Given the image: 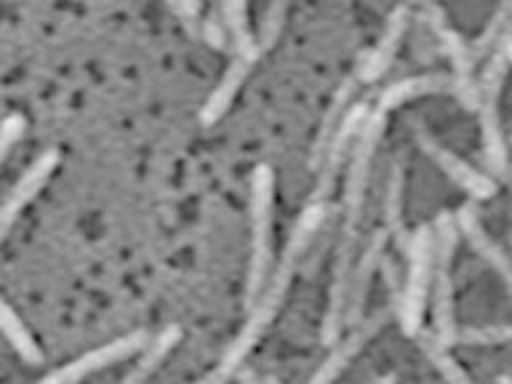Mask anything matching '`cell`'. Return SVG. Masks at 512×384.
I'll list each match as a JSON object with an SVG mask.
<instances>
[{"mask_svg":"<svg viewBox=\"0 0 512 384\" xmlns=\"http://www.w3.org/2000/svg\"><path fill=\"white\" fill-rule=\"evenodd\" d=\"M390 382V376H382V379H374V382H368V384H387Z\"/></svg>","mask_w":512,"mask_h":384,"instance_id":"836d02e7","label":"cell"},{"mask_svg":"<svg viewBox=\"0 0 512 384\" xmlns=\"http://www.w3.org/2000/svg\"><path fill=\"white\" fill-rule=\"evenodd\" d=\"M408 22H411V8L408 6H395L387 16V22H384V30L376 40V46L368 51L366 56H360L358 70L352 78L358 80V83H374L384 75V72L390 70L392 59L398 54L400 40L406 35Z\"/></svg>","mask_w":512,"mask_h":384,"instance_id":"4fadbf2b","label":"cell"},{"mask_svg":"<svg viewBox=\"0 0 512 384\" xmlns=\"http://www.w3.org/2000/svg\"><path fill=\"white\" fill-rule=\"evenodd\" d=\"M512 62V32H507L502 40H499V46L494 48V54L488 56V64L483 75L478 80L480 88V99L483 102H499V96H502L504 88V78H507V70H510Z\"/></svg>","mask_w":512,"mask_h":384,"instance_id":"cb8c5ba5","label":"cell"},{"mask_svg":"<svg viewBox=\"0 0 512 384\" xmlns=\"http://www.w3.org/2000/svg\"><path fill=\"white\" fill-rule=\"evenodd\" d=\"M422 19L435 32V38L440 40V46H443L448 62H451V75H448L451 78V91H454L464 110L478 112L483 99H480L478 75H475V59H472L470 43L448 24L446 11L435 6V3H424Z\"/></svg>","mask_w":512,"mask_h":384,"instance_id":"8992f818","label":"cell"},{"mask_svg":"<svg viewBox=\"0 0 512 384\" xmlns=\"http://www.w3.org/2000/svg\"><path fill=\"white\" fill-rule=\"evenodd\" d=\"M510 22H512V3L510 0H504L502 6L494 11V16H491V22L486 24V30L480 32L475 43H470L472 59H475V62L494 54V48L499 46V40L510 32Z\"/></svg>","mask_w":512,"mask_h":384,"instance_id":"4316f807","label":"cell"},{"mask_svg":"<svg viewBox=\"0 0 512 384\" xmlns=\"http://www.w3.org/2000/svg\"><path fill=\"white\" fill-rule=\"evenodd\" d=\"M454 224L456 232L470 240V246L475 248V254L483 256V262L491 264V267L499 272V278H502L504 283H510V256L504 254V248L488 235L483 222H480L478 211H475V206H470V203L459 206V211L454 214Z\"/></svg>","mask_w":512,"mask_h":384,"instance_id":"9a60e30c","label":"cell"},{"mask_svg":"<svg viewBox=\"0 0 512 384\" xmlns=\"http://www.w3.org/2000/svg\"><path fill=\"white\" fill-rule=\"evenodd\" d=\"M147 342H150L147 331H134V334L118 336V339H112V342L102 344V347H96V350L86 352V355H80V358L70 360V363H64L62 368H56V371H51V374L43 376L35 384H78L86 376L96 374V371H102L107 366H115L120 360H126L128 355L144 350Z\"/></svg>","mask_w":512,"mask_h":384,"instance_id":"52a82bcc","label":"cell"},{"mask_svg":"<svg viewBox=\"0 0 512 384\" xmlns=\"http://www.w3.org/2000/svg\"><path fill=\"white\" fill-rule=\"evenodd\" d=\"M326 216H328V203H310V206L304 208L302 214H299V219H296L294 230H291V235H288L283 256H288V259H294V262L299 264V259H302L307 246H310L312 238H315V232L320 230V224L326 222Z\"/></svg>","mask_w":512,"mask_h":384,"instance_id":"d4e9b609","label":"cell"},{"mask_svg":"<svg viewBox=\"0 0 512 384\" xmlns=\"http://www.w3.org/2000/svg\"><path fill=\"white\" fill-rule=\"evenodd\" d=\"M56 166H59V150H56V147H48V150L40 152L38 158L30 163V168L16 179V184L11 187L6 200L0 203V243H3V238L8 235V230L14 227V222L19 219V214H22L24 208L38 198V192L46 187V182L51 179Z\"/></svg>","mask_w":512,"mask_h":384,"instance_id":"30bf717a","label":"cell"},{"mask_svg":"<svg viewBox=\"0 0 512 384\" xmlns=\"http://www.w3.org/2000/svg\"><path fill=\"white\" fill-rule=\"evenodd\" d=\"M286 11V3H272V6L264 8L262 24H259V38H256L259 54L270 51V48L278 43L280 32H283V24H286Z\"/></svg>","mask_w":512,"mask_h":384,"instance_id":"83f0119b","label":"cell"},{"mask_svg":"<svg viewBox=\"0 0 512 384\" xmlns=\"http://www.w3.org/2000/svg\"><path fill=\"white\" fill-rule=\"evenodd\" d=\"M480 131H483V152H486L488 168L499 179L507 176V142H504L502 115L499 102H480Z\"/></svg>","mask_w":512,"mask_h":384,"instance_id":"ffe728a7","label":"cell"},{"mask_svg":"<svg viewBox=\"0 0 512 384\" xmlns=\"http://www.w3.org/2000/svg\"><path fill=\"white\" fill-rule=\"evenodd\" d=\"M219 8L224 30H227V43L232 48V56H256L259 59V48H256V38L251 32V22H248V6L243 0H227Z\"/></svg>","mask_w":512,"mask_h":384,"instance_id":"7402d4cb","label":"cell"},{"mask_svg":"<svg viewBox=\"0 0 512 384\" xmlns=\"http://www.w3.org/2000/svg\"><path fill=\"white\" fill-rule=\"evenodd\" d=\"M0 334L6 336L8 344L14 347L16 355L24 360V363H30V366H38L43 363V350L38 347V342L32 339V334L27 331L19 315L11 310V304L0 296Z\"/></svg>","mask_w":512,"mask_h":384,"instance_id":"603a6c76","label":"cell"},{"mask_svg":"<svg viewBox=\"0 0 512 384\" xmlns=\"http://www.w3.org/2000/svg\"><path fill=\"white\" fill-rule=\"evenodd\" d=\"M451 88V78L443 75V72H430V75H414V78L395 80L390 86H384L376 96L374 110L387 112L398 110L400 104L411 102V99H419V96L440 94V91H448Z\"/></svg>","mask_w":512,"mask_h":384,"instance_id":"e0dca14e","label":"cell"},{"mask_svg":"<svg viewBox=\"0 0 512 384\" xmlns=\"http://www.w3.org/2000/svg\"><path fill=\"white\" fill-rule=\"evenodd\" d=\"M262 384H283V382H278V379H272L270 376V379H262Z\"/></svg>","mask_w":512,"mask_h":384,"instance_id":"d590c367","label":"cell"},{"mask_svg":"<svg viewBox=\"0 0 512 384\" xmlns=\"http://www.w3.org/2000/svg\"><path fill=\"white\" fill-rule=\"evenodd\" d=\"M387 115L379 110L368 112L358 139L352 144L350 168H347V184H344V230H358L363 203H366L368 182H371V168H374L376 147L382 142Z\"/></svg>","mask_w":512,"mask_h":384,"instance_id":"5b68a950","label":"cell"},{"mask_svg":"<svg viewBox=\"0 0 512 384\" xmlns=\"http://www.w3.org/2000/svg\"><path fill=\"white\" fill-rule=\"evenodd\" d=\"M416 142L424 150V155H430L440 168H443V174L456 184V187H462L464 192H470V198L475 200H488L496 195V182L491 176H486L478 168H472L467 160H462L456 152H451L448 147L435 139L432 134H427L424 128L416 131Z\"/></svg>","mask_w":512,"mask_h":384,"instance_id":"8fae6325","label":"cell"},{"mask_svg":"<svg viewBox=\"0 0 512 384\" xmlns=\"http://www.w3.org/2000/svg\"><path fill=\"white\" fill-rule=\"evenodd\" d=\"M387 246V232L376 230L368 238L363 254L355 256L352 264V278H350V299H347V312H344V326H355L363 320V310H366L368 294H371V283L379 270V259Z\"/></svg>","mask_w":512,"mask_h":384,"instance_id":"5bb4252c","label":"cell"},{"mask_svg":"<svg viewBox=\"0 0 512 384\" xmlns=\"http://www.w3.org/2000/svg\"><path fill=\"white\" fill-rule=\"evenodd\" d=\"M510 326H467L456 328L454 344H472V347H488V344L510 342Z\"/></svg>","mask_w":512,"mask_h":384,"instance_id":"f1b7e54d","label":"cell"},{"mask_svg":"<svg viewBox=\"0 0 512 384\" xmlns=\"http://www.w3.org/2000/svg\"><path fill=\"white\" fill-rule=\"evenodd\" d=\"M355 248H358V230H342V240L336 248V262H334V280L328 288V307L326 318L320 323V342L331 344L336 339H342V326H344V312H347V299H350V278H352V264H355Z\"/></svg>","mask_w":512,"mask_h":384,"instance_id":"9c48e42d","label":"cell"},{"mask_svg":"<svg viewBox=\"0 0 512 384\" xmlns=\"http://www.w3.org/2000/svg\"><path fill=\"white\" fill-rule=\"evenodd\" d=\"M416 339H419V347H422V352L427 355V360L438 368V374L443 376L448 384H472V376L456 363L454 355L448 352V347H443V344L432 336V331H419Z\"/></svg>","mask_w":512,"mask_h":384,"instance_id":"484cf974","label":"cell"},{"mask_svg":"<svg viewBox=\"0 0 512 384\" xmlns=\"http://www.w3.org/2000/svg\"><path fill=\"white\" fill-rule=\"evenodd\" d=\"M408 272L400 288V299L395 304L400 328L406 336H416L422 331L424 304H427V288L432 280V230L430 224L416 227L408 238Z\"/></svg>","mask_w":512,"mask_h":384,"instance_id":"277c9868","label":"cell"},{"mask_svg":"<svg viewBox=\"0 0 512 384\" xmlns=\"http://www.w3.org/2000/svg\"><path fill=\"white\" fill-rule=\"evenodd\" d=\"M256 64V56H232L230 67L224 70L222 80H219V86L208 94L206 104H203V110H200V123L203 126H214L216 120H222L230 110V104L235 102V96H238L240 86H243V80L248 78V72Z\"/></svg>","mask_w":512,"mask_h":384,"instance_id":"2e32d148","label":"cell"},{"mask_svg":"<svg viewBox=\"0 0 512 384\" xmlns=\"http://www.w3.org/2000/svg\"><path fill=\"white\" fill-rule=\"evenodd\" d=\"M235 376H238L240 384H262V376H256V371H251V368H240Z\"/></svg>","mask_w":512,"mask_h":384,"instance_id":"d6a6232c","label":"cell"},{"mask_svg":"<svg viewBox=\"0 0 512 384\" xmlns=\"http://www.w3.org/2000/svg\"><path fill=\"white\" fill-rule=\"evenodd\" d=\"M432 336L443 347L454 344V254L459 243L454 214L440 211L432 222Z\"/></svg>","mask_w":512,"mask_h":384,"instance_id":"3957f363","label":"cell"},{"mask_svg":"<svg viewBox=\"0 0 512 384\" xmlns=\"http://www.w3.org/2000/svg\"><path fill=\"white\" fill-rule=\"evenodd\" d=\"M496 384H510V376H499V379H496Z\"/></svg>","mask_w":512,"mask_h":384,"instance_id":"e575fe53","label":"cell"},{"mask_svg":"<svg viewBox=\"0 0 512 384\" xmlns=\"http://www.w3.org/2000/svg\"><path fill=\"white\" fill-rule=\"evenodd\" d=\"M296 262L288 259V256H280L278 267H272V275L267 280V286L262 288V294L254 302V307L248 310L246 326L240 328V334L235 336V342L227 347V352L222 355V360L216 363L211 371H208L200 382L195 384H227L232 376L238 374L246 358L251 355V350L256 347V342L262 339V334L267 331V326L275 318V312L283 307L288 294V286H291V278H294Z\"/></svg>","mask_w":512,"mask_h":384,"instance_id":"6da1fadb","label":"cell"},{"mask_svg":"<svg viewBox=\"0 0 512 384\" xmlns=\"http://www.w3.org/2000/svg\"><path fill=\"white\" fill-rule=\"evenodd\" d=\"M368 107L366 102L352 104L347 115L342 118L339 128L334 131V136L328 139L326 152H323V158H320V166L315 171V195H312V203H326V198L334 192L336 179H339V171H342L344 158L352 152V144L358 139V131L363 126V120L368 118Z\"/></svg>","mask_w":512,"mask_h":384,"instance_id":"ba28073f","label":"cell"},{"mask_svg":"<svg viewBox=\"0 0 512 384\" xmlns=\"http://www.w3.org/2000/svg\"><path fill=\"white\" fill-rule=\"evenodd\" d=\"M24 131H27V120H24V115H19V112L8 115V118L0 123V166L6 163V158L11 155V150H14V144L22 139Z\"/></svg>","mask_w":512,"mask_h":384,"instance_id":"4dcf8cb0","label":"cell"},{"mask_svg":"<svg viewBox=\"0 0 512 384\" xmlns=\"http://www.w3.org/2000/svg\"><path fill=\"white\" fill-rule=\"evenodd\" d=\"M355 91H358V80H355V78H344L342 86L336 88V94H334V99H331V104H328V107H326V115H323V120H320L318 134H315V142H312V150H310L312 174L318 171L320 158H323V152H326L328 139L334 136V131H336V128H339L342 118H344V115H347V110H350V107H352Z\"/></svg>","mask_w":512,"mask_h":384,"instance_id":"d6986e66","label":"cell"},{"mask_svg":"<svg viewBox=\"0 0 512 384\" xmlns=\"http://www.w3.org/2000/svg\"><path fill=\"white\" fill-rule=\"evenodd\" d=\"M182 342V328L179 326H166L163 331H160L155 339H150L147 342V347L142 350V358L136 360V366L128 371L126 376H123V384H144L147 379H150L155 371H158L163 363H166V358L174 352L176 344Z\"/></svg>","mask_w":512,"mask_h":384,"instance_id":"44dd1931","label":"cell"},{"mask_svg":"<svg viewBox=\"0 0 512 384\" xmlns=\"http://www.w3.org/2000/svg\"><path fill=\"white\" fill-rule=\"evenodd\" d=\"M198 35H203V40H206L214 51H227V48H230V43H227V30H224L222 16H219V8H206V11H203Z\"/></svg>","mask_w":512,"mask_h":384,"instance_id":"f546056e","label":"cell"},{"mask_svg":"<svg viewBox=\"0 0 512 384\" xmlns=\"http://www.w3.org/2000/svg\"><path fill=\"white\" fill-rule=\"evenodd\" d=\"M387 384H395V376H390V382H387Z\"/></svg>","mask_w":512,"mask_h":384,"instance_id":"8d00e7d4","label":"cell"},{"mask_svg":"<svg viewBox=\"0 0 512 384\" xmlns=\"http://www.w3.org/2000/svg\"><path fill=\"white\" fill-rule=\"evenodd\" d=\"M384 320H387V312L379 310L374 312L371 318H363L360 323H355L350 334L344 336V339H336V342L331 344L328 358L320 363L318 371L310 376V382L307 384H334L344 368L358 358V352L363 350V347H366V344L379 334V331H382Z\"/></svg>","mask_w":512,"mask_h":384,"instance_id":"7c38bea8","label":"cell"},{"mask_svg":"<svg viewBox=\"0 0 512 384\" xmlns=\"http://www.w3.org/2000/svg\"><path fill=\"white\" fill-rule=\"evenodd\" d=\"M171 11L179 16V22L184 24V30L192 32V35H198L200 32V16L206 11L203 3H171Z\"/></svg>","mask_w":512,"mask_h":384,"instance_id":"1f68e13d","label":"cell"},{"mask_svg":"<svg viewBox=\"0 0 512 384\" xmlns=\"http://www.w3.org/2000/svg\"><path fill=\"white\" fill-rule=\"evenodd\" d=\"M403 206H406V171L400 160H392L390 174L384 182V198H382V216H384V232L387 238H395L400 251L408 248L406 224H403Z\"/></svg>","mask_w":512,"mask_h":384,"instance_id":"ac0fdd59","label":"cell"},{"mask_svg":"<svg viewBox=\"0 0 512 384\" xmlns=\"http://www.w3.org/2000/svg\"><path fill=\"white\" fill-rule=\"evenodd\" d=\"M272 214H275V174L270 166H256L251 174V262L246 278V307L254 302L267 286L275 267L272 251Z\"/></svg>","mask_w":512,"mask_h":384,"instance_id":"7a4b0ae2","label":"cell"}]
</instances>
